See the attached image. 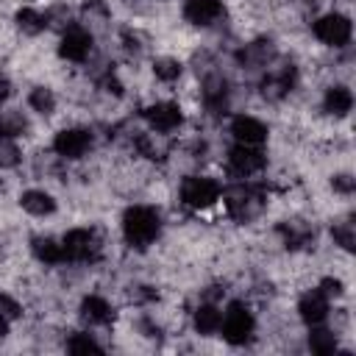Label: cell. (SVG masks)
Listing matches in <instances>:
<instances>
[{
    "label": "cell",
    "mask_w": 356,
    "mask_h": 356,
    "mask_svg": "<svg viewBox=\"0 0 356 356\" xmlns=\"http://www.w3.org/2000/svg\"><path fill=\"white\" fill-rule=\"evenodd\" d=\"M122 234L128 245L147 248L159 236V214L150 206H131L122 214Z\"/></svg>",
    "instance_id": "1"
},
{
    "label": "cell",
    "mask_w": 356,
    "mask_h": 356,
    "mask_svg": "<svg viewBox=\"0 0 356 356\" xmlns=\"http://www.w3.org/2000/svg\"><path fill=\"white\" fill-rule=\"evenodd\" d=\"M253 328H256V320H253L250 309L242 300H231L225 314H222V323H220L222 339L231 342V345H245L250 339Z\"/></svg>",
    "instance_id": "2"
},
{
    "label": "cell",
    "mask_w": 356,
    "mask_h": 356,
    "mask_svg": "<svg viewBox=\"0 0 356 356\" xmlns=\"http://www.w3.org/2000/svg\"><path fill=\"white\" fill-rule=\"evenodd\" d=\"M220 197V184L209 175H189L181 184V200L189 209H209Z\"/></svg>",
    "instance_id": "3"
},
{
    "label": "cell",
    "mask_w": 356,
    "mask_h": 356,
    "mask_svg": "<svg viewBox=\"0 0 356 356\" xmlns=\"http://www.w3.org/2000/svg\"><path fill=\"white\" fill-rule=\"evenodd\" d=\"M350 33H353L350 19H348L345 14H337V11L323 14V17L314 22V36H317L323 44H331V47L348 44V42H350Z\"/></svg>",
    "instance_id": "4"
},
{
    "label": "cell",
    "mask_w": 356,
    "mask_h": 356,
    "mask_svg": "<svg viewBox=\"0 0 356 356\" xmlns=\"http://www.w3.org/2000/svg\"><path fill=\"white\" fill-rule=\"evenodd\" d=\"M61 248H64V259H72V261H92V259L97 256V236H95L89 228H72V231L64 234Z\"/></svg>",
    "instance_id": "5"
},
{
    "label": "cell",
    "mask_w": 356,
    "mask_h": 356,
    "mask_svg": "<svg viewBox=\"0 0 356 356\" xmlns=\"http://www.w3.org/2000/svg\"><path fill=\"white\" fill-rule=\"evenodd\" d=\"M92 53V33L86 28H64L61 42H58V56L67 61H83Z\"/></svg>",
    "instance_id": "6"
},
{
    "label": "cell",
    "mask_w": 356,
    "mask_h": 356,
    "mask_svg": "<svg viewBox=\"0 0 356 356\" xmlns=\"http://www.w3.org/2000/svg\"><path fill=\"white\" fill-rule=\"evenodd\" d=\"M89 147H92V136L83 128H64L53 139V150L61 159H81Z\"/></svg>",
    "instance_id": "7"
},
{
    "label": "cell",
    "mask_w": 356,
    "mask_h": 356,
    "mask_svg": "<svg viewBox=\"0 0 356 356\" xmlns=\"http://www.w3.org/2000/svg\"><path fill=\"white\" fill-rule=\"evenodd\" d=\"M145 120H147V125L153 131L170 134V131H175L181 125V108L175 103H170V100H161V103H153V106L145 108Z\"/></svg>",
    "instance_id": "8"
},
{
    "label": "cell",
    "mask_w": 356,
    "mask_h": 356,
    "mask_svg": "<svg viewBox=\"0 0 356 356\" xmlns=\"http://www.w3.org/2000/svg\"><path fill=\"white\" fill-rule=\"evenodd\" d=\"M228 167L236 175H253L264 167V153L256 150V145H236L228 153Z\"/></svg>",
    "instance_id": "9"
},
{
    "label": "cell",
    "mask_w": 356,
    "mask_h": 356,
    "mask_svg": "<svg viewBox=\"0 0 356 356\" xmlns=\"http://www.w3.org/2000/svg\"><path fill=\"white\" fill-rule=\"evenodd\" d=\"M231 134L236 136L239 145H261V142L267 139V128H264V122H259V120L250 117V114H239V117H234V122H231Z\"/></svg>",
    "instance_id": "10"
},
{
    "label": "cell",
    "mask_w": 356,
    "mask_h": 356,
    "mask_svg": "<svg viewBox=\"0 0 356 356\" xmlns=\"http://www.w3.org/2000/svg\"><path fill=\"white\" fill-rule=\"evenodd\" d=\"M298 312H300V320H303V323L320 325V323L328 317V298H325L320 289H309V292L298 300Z\"/></svg>",
    "instance_id": "11"
},
{
    "label": "cell",
    "mask_w": 356,
    "mask_h": 356,
    "mask_svg": "<svg viewBox=\"0 0 356 356\" xmlns=\"http://www.w3.org/2000/svg\"><path fill=\"white\" fill-rule=\"evenodd\" d=\"M222 14V0H186L184 17L192 25H211Z\"/></svg>",
    "instance_id": "12"
},
{
    "label": "cell",
    "mask_w": 356,
    "mask_h": 356,
    "mask_svg": "<svg viewBox=\"0 0 356 356\" xmlns=\"http://www.w3.org/2000/svg\"><path fill=\"white\" fill-rule=\"evenodd\" d=\"M19 206L28 214H33V217H44V214H53L56 211V200L44 189H28V192H22L19 195Z\"/></svg>",
    "instance_id": "13"
},
{
    "label": "cell",
    "mask_w": 356,
    "mask_h": 356,
    "mask_svg": "<svg viewBox=\"0 0 356 356\" xmlns=\"http://www.w3.org/2000/svg\"><path fill=\"white\" fill-rule=\"evenodd\" d=\"M81 317L86 323H92V325H103V323H108L114 317V312H111L108 300H103L100 295H86L81 300Z\"/></svg>",
    "instance_id": "14"
},
{
    "label": "cell",
    "mask_w": 356,
    "mask_h": 356,
    "mask_svg": "<svg viewBox=\"0 0 356 356\" xmlns=\"http://www.w3.org/2000/svg\"><path fill=\"white\" fill-rule=\"evenodd\" d=\"M350 106H353V95L348 86H331L323 97V108L334 117H345L350 111Z\"/></svg>",
    "instance_id": "15"
},
{
    "label": "cell",
    "mask_w": 356,
    "mask_h": 356,
    "mask_svg": "<svg viewBox=\"0 0 356 356\" xmlns=\"http://www.w3.org/2000/svg\"><path fill=\"white\" fill-rule=\"evenodd\" d=\"M220 323H222V312H220L214 303L197 306V312H195V328H197V334L211 337V334L220 331Z\"/></svg>",
    "instance_id": "16"
},
{
    "label": "cell",
    "mask_w": 356,
    "mask_h": 356,
    "mask_svg": "<svg viewBox=\"0 0 356 356\" xmlns=\"http://www.w3.org/2000/svg\"><path fill=\"white\" fill-rule=\"evenodd\" d=\"M31 248H33V256H36L39 261H44V264H58V261H64V248H61L56 239H50V236H36V239L31 242Z\"/></svg>",
    "instance_id": "17"
},
{
    "label": "cell",
    "mask_w": 356,
    "mask_h": 356,
    "mask_svg": "<svg viewBox=\"0 0 356 356\" xmlns=\"http://www.w3.org/2000/svg\"><path fill=\"white\" fill-rule=\"evenodd\" d=\"M14 22H17V28H19L25 36H39V33L47 28L44 14H39V11H33V8H19V11L14 14Z\"/></svg>",
    "instance_id": "18"
},
{
    "label": "cell",
    "mask_w": 356,
    "mask_h": 356,
    "mask_svg": "<svg viewBox=\"0 0 356 356\" xmlns=\"http://www.w3.org/2000/svg\"><path fill=\"white\" fill-rule=\"evenodd\" d=\"M309 348H312V353H317V356H328V353L337 350V334L328 331V328H312V334H309Z\"/></svg>",
    "instance_id": "19"
},
{
    "label": "cell",
    "mask_w": 356,
    "mask_h": 356,
    "mask_svg": "<svg viewBox=\"0 0 356 356\" xmlns=\"http://www.w3.org/2000/svg\"><path fill=\"white\" fill-rule=\"evenodd\" d=\"M28 103H31V108L39 111V114H53V111H56V95H53V89H47V86L31 89Z\"/></svg>",
    "instance_id": "20"
},
{
    "label": "cell",
    "mask_w": 356,
    "mask_h": 356,
    "mask_svg": "<svg viewBox=\"0 0 356 356\" xmlns=\"http://www.w3.org/2000/svg\"><path fill=\"white\" fill-rule=\"evenodd\" d=\"M153 75H156L159 81H164V83H172V81L181 78V61H178V58H170V56L156 58V61H153Z\"/></svg>",
    "instance_id": "21"
},
{
    "label": "cell",
    "mask_w": 356,
    "mask_h": 356,
    "mask_svg": "<svg viewBox=\"0 0 356 356\" xmlns=\"http://www.w3.org/2000/svg\"><path fill=\"white\" fill-rule=\"evenodd\" d=\"M25 117L19 111H6L0 114V136H19L25 131Z\"/></svg>",
    "instance_id": "22"
},
{
    "label": "cell",
    "mask_w": 356,
    "mask_h": 356,
    "mask_svg": "<svg viewBox=\"0 0 356 356\" xmlns=\"http://www.w3.org/2000/svg\"><path fill=\"white\" fill-rule=\"evenodd\" d=\"M334 239H337L339 248L353 250V242H356V228H353V222H339V225H334Z\"/></svg>",
    "instance_id": "23"
},
{
    "label": "cell",
    "mask_w": 356,
    "mask_h": 356,
    "mask_svg": "<svg viewBox=\"0 0 356 356\" xmlns=\"http://www.w3.org/2000/svg\"><path fill=\"white\" fill-rule=\"evenodd\" d=\"M19 159H22L19 147L14 142H8V139H0V167H6V170L8 167H17Z\"/></svg>",
    "instance_id": "24"
},
{
    "label": "cell",
    "mask_w": 356,
    "mask_h": 356,
    "mask_svg": "<svg viewBox=\"0 0 356 356\" xmlns=\"http://www.w3.org/2000/svg\"><path fill=\"white\" fill-rule=\"evenodd\" d=\"M67 350H70V353H89V350H100V345H97L95 337H89V334H75V337L67 342Z\"/></svg>",
    "instance_id": "25"
},
{
    "label": "cell",
    "mask_w": 356,
    "mask_h": 356,
    "mask_svg": "<svg viewBox=\"0 0 356 356\" xmlns=\"http://www.w3.org/2000/svg\"><path fill=\"white\" fill-rule=\"evenodd\" d=\"M0 314H3L6 320H17V317L22 314V306H19L11 295H6V292H3V295H0Z\"/></svg>",
    "instance_id": "26"
},
{
    "label": "cell",
    "mask_w": 356,
    "mask_h": 356,
    "mask_svg": "<svg viewBox=\"0 0 356 356\" xmlns=\"http://www.w3.org/2000/svg\"><path fill=\"white\" fill-rule=\"evenodd\" d=\"M70 19V8L67 6H53L47 14H44V22L47 25H64Z\"/></svg>",
    "instance_id": "27"
},
{
    "label": "cell",
    "mask_w": 356,
    "mask_h": 356,
    "mask_svg": "<svg viewBox=\"0 0 356 356\" xmlns=\"http://www.w3.org/2000/svg\"><path fill=\"white\" fill-rule=\"evenodd\" d=\"M317 289H320L325 298H339V295H342V281H339V278H323Z\"/></svg>",
    "instance_id": "28"
},
{
    "label": "cell",
    "mask_w": 356,
    "mask_h": 356,
    "mask_svg": "<svg viewBox=\"0 0 356 356\" xmlns=\"http://www.w3.org/2000/svg\"><path fill=\"white\" fill-rule=\"evenodd\" d=\"M331 184H334V189L342 192V195H350V192H353V178H350V175H337Z\"/></svg>",
    "instance_id": "29"
},
{
    "label": "cell",
    "mask_w": 356,
    "mask_h": 356,
    "mask_svg": "<svg viewBox=\"0 0 356 356\" xmlns=\"http://www.w3.org/2000/svg\"><path fill=\"white\" fill-rule=\"evenodd\" d=\"M103 86H106L108 92H114V95H122V86H120V81H117L114 75H106V78H103Z\"/></svg>",
    "instance_id": "30"
},
{
    "label": "cell",
    "mask_w": 356,
    "mask_h": 356,
    "mask_svg": "<svg viewBox=\"0 0 356 356\" xmlns=\"http://www.w3.org/2000/svg\"><path fill=\"white\" fill-rule=\"evenodd\" d=\"M8 95H11V83H8V78L0 75V106L8 100Z\"/></svg>",
    "instance_id": "31"
},
{
    "label": "cell",
    "mask_w": 356,
    "mask_h": 356,
    "mask_svg": "<svg viewBox=\"0 0 356 356\" xmlns=\"http://www.w3.org/2000/svg\"><path fill=\"white\" fill-rule=\"evenodd\" d=\"M6 334H8V320L0 314V339H6Z\"/></svg>",
    "instance_id": "32"
}]
</instances>
